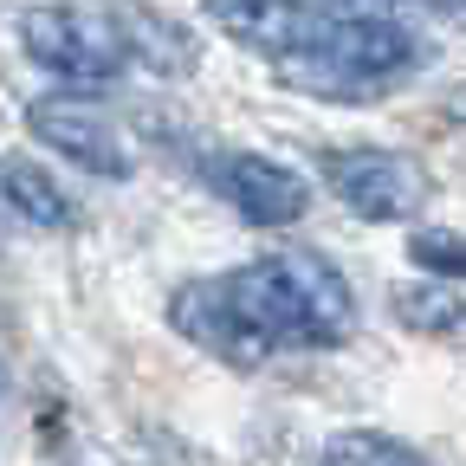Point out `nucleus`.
<instances>
[{
    "label": "nucleus",
    "mask_w": 466,
    "mask_h": 466,
    "mask_svg": "<svg viewBox=\"0 0 466 466\" xmlns=\"http://www.w3.org/2000/svg\"><path fill=\"white\" fill-rule=\"evenodd\" d=\"M428 66V39L415 26H401V14H318L311 39L279 58V85L330 97V104H370L401 91Z\"/></svg>",
    "instance_id": "nucleus-1"
},
{
    "label": "nucleus",
    "mask_w": 466,
    "mask_h": 466,
    "mask_svg": "<svg viewBox=\"0 0 466 466\" xmlns=\"http://www.w3.org/2000/svg\"><path fill=\"white\" fill-rule=\"evenodd\" d=\"M233 291H240L247 318L279 350H337V343L357 337V291L311 247L266 253V259L240 266L233 272Z\"/></svg>",
    "instance_id": "nucleus-2"
},
{
    "label": "nucleus",
    "mask_w": 466,
    "mask_h": 466,
    "mask_svg": "<svg viewBox=\"0 0 466 466\" xmlns=\"http://www.w3.org/2000/svg\"><path fill=\"white\" fill-rule=\"evenodd\" d=\"M20 46L33 66L66 85H110L130 72V39L116 7H78V0H39L20 14Z\"/></svg>",
    "instance_id": "nucleus-3"
},
{
    "label": "nucleus",
    "mask_w": 466,
    "mask_h": 466,
    "mask_svg": "<svg viewBox=\"0 0 466 466\" xmlns=\"http://www.w3.org/2000/svg\"><path fill=\"white\" fill-rule=\"evenodd\" d=\"M318 175L324 188L357 214V220H376V227H401V220H421V208L434 201V182L415 156L401 149H376V143H357V149H324L318 156Z\"/></svg>",
    "instance_id": "nucleus-4"
},
{
    "label": "nucleus",
    "mask_w": 466,
    "mask_h": 466,
    "mask_svg": "<svg viewBox=\"0 0 466 466\" xmlns=\"http://www.w3.org/2000/svg\"><path fill=\"white\" fill-rule=\"evenodd\" d=\"M168 324L182 330L188 343L214 350V357L233 363V370H259L272 350H279V343L247 318L240 291H233V272H220V279H188V285L168 299Z\"/></svg>",
    "instance_id": "nucleus-5"
},
{
    "label": "nucleus",
    "mask_w": 466,
    "mask_h": 466,
    "mask_svg": "<svg viewBox=\"0 0 466 466\" xmlns=\"http://www.w3.org/2000/svg\"><path fill=\"white\" fill-rule=\"evenodd\" d=\"M26 130L52 156L78 162L85 175H104V182H124V175H130V149H124V137H116V124H110L91 97H78V91L33 97L26 104Z\"/></svg>",
    "instance_id": "nucleus-6"
},
{
    "label": "nucleus",
    "mask_w": 466,
    "mask_h": 466,
    "mask_svg": "<svg viewBox=\"0 0 466 466\" xmlns=\"http://www.w3.org/2000/svg\"><path fill=\"white\" fill-rule=\"evenodd\" d=\"M208 175V188L233 208V214H247L253 227H285V220H299L311 208V182L299 168H285L259 149H220L201 162Z\"/></svg>",
    "instance_id": "nucleus-7"
},
{
    "label": "nucleus",
    "mask_w": 466,
    "mask_h": 466,
    "mask_svg": "<svg viewBox=\"0 0 466 466\" xmlns=\"http://www.w3.org/2000/svg\"><path fill=\"white\" fill-rule=\"evenodd\" d=\"M201 14L233 39V46H247V52H259V58H291L305 39H311V26H318V7L311 0H201Z\"/></svg>",
    "instance_id": "nucleus-8"
},
{
    "label": "nucleus",
    "mask_w": 466,
    "mask_h": 466,
    "mask_svg": "<svg viewBox=\"0 0 466 466\" xmlns=\"http://www.w3.org/2000/svg\"><path fill=\"white\" fill-rule=\"evenodd\" d=\"M116 20H124V39H130V66L143 72H162V78H182L201 66V39L168 20L162 7H143V0H116Z\"/></svg>",
    "instance_id": "nucleus-9"
},
{
    "label": "nucleus",
    "mask_w": 466,
    "mask_h": 466,
    "mask_svg": "<svg viewBox=\"0 0 466 466\" xmlns=\"http://www.w3.org/2000/svg\"><path fill=\"white\" fill-rule=\"evenodd\" d=\"M389 311L434 343H460L466 350V299L453 291V279H415V285H395L389 291Z\"/></svg>",
    "instance_id": "nucleus-10"
},
{
    "label": "nucleus",
    "mask_w": 466,
    "mask_h": 466,
    "mask_svg": "<svg viewBox=\"0 0 466 466\" xmlns=\"http://www.w3.org/2000/svg\"><path fill=\"white\" fill-rule=\"evenodd\" d=\"M0 201H7V214H20V220H33V227H46V233H66V227H72L66 188H58L46 168H33L26 156H7V162H0Z\"/></svg>",
    "instance_id": "nucleus-11"
},
{
    "label": "nucleus",
    "mask_w": 466,
    "mask_h": 466,
    "mask_svg": "<svg viewBox=\"0 0 466 466\" xmlns=\"http://www.w3.org/2000/svg\"><path fill=\"white\" fill-rule=\"evenodd\" d=\"M318 466H428L415 447H401V441H389V434H337L330 447H324V460Z\"/></svg>",
    "instance_id": "nucleus-12"
},
{
    "label": "nucleus",
    "mask_w": 466,
    "mask_h": 466,
    "mask_svg": "<svg viewBox=\"0 0 466 466\" xmlns=\"http://www.w3.org/2000/svg\"><path fill=\"white\" fill-rule=\"evenodd\" d=\"M421 272H441V279H466V233H415L408 240Z\"/></svg>",
    "instance_id": "nucleus-13"
},
{
    "label": "nucleus",
    "mask_w": 466,
    "mask_h": 466,
    "mask_svg": "<svg viewBox=\"0 0 466 466\" xmlns=\"http://www.w3.org/2000/svg\"><path fill=\"white\" fill-rule=\"evenodd\" d=\"M337 14H408V7H421V0H330Z\"/></svg>",
    "instance_id": "nucleus-14"
},
{
    "label": "nucleus",
    "mask_w": 466,
    "mask_h": 466,
    "mask_svg": "<svg viewBox=\"0 0 466 466\" xmlns=\"http://www.w3.org/2000/svg\"><path fill=\"white\" fill-rule=\"evenodd\" d=\"M0 208H7V201H0Z\"/></svg>",
    "instance_id": "nucleus-15"
}]
</instances>
